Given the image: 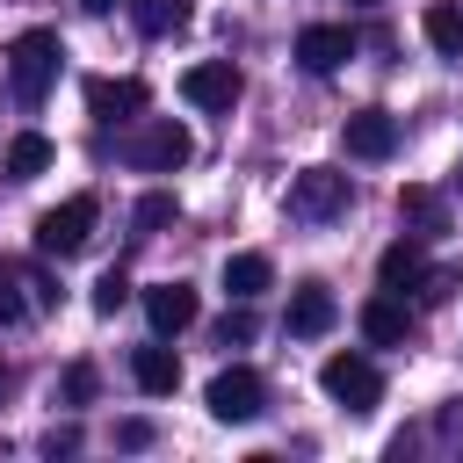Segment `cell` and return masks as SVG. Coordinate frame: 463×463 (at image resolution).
I'll list each match as a JSON object with an SVG mask.
<instances>
[{
    "mask_svg": "<svg viewBox=\"0 0 463 463\" xmlns=\"http://www.w3.org/2000/svg\"><path fill=\"white\" fill-rule=\"evenodd\" d=\"M268 275H275L268 253H232V260H224V289H232L239 304H253V297L268 289Z\"/></svg>",
    "mask_w": 463,
    "mask_h": 463,
    "instance_id": "17",
    "label": "cell"
},
{
    "mask_svg": "<svg viewBox=\"0 0 463 463\" xmlns=\"http://www.w3.org/2000/svg\"><path fill=\"white\" fill-rule=\"evenodd\" d=\"M137 109H145V80H87V116L130 123Z\"/></svg>",
    "mask_w": 463,
    "mask_h": 463,
    "instance_id": "12",
    "label": "cell"
},
{
    "mask_svg": "<svg viewBox=\"0 0 463 463\" xmlns=\"http://www.w3.org/2000/svg\"><path fill=\"white\" fill-rule=\"evenodd\" d=\"M14 318H22V282L0 275V326H14Z\"/></svg>",
    "mask_w": 463,
    "mask_h": 463,
    "instance_id": "27",
    "label": "cell"
},
{
    "mask_svg": "<svg viewBox=\"0 0 463 463\" xmlns=\"http://www.w3.org/2000/svg\"><path fill=\"white\" fill-rule=\"evenodd\" d=\"M318 383H326V398L347 405V412H376V398H383V376H376L369 354H326Z\"/></svg>",
    "mask_w": 463,
    "mask_h": 463,
    "instance_id": "4",
    "label": "cell"
},
{
    "mask_svg": "<svg viewBox=\"0 0 463 463\" xmlns=\"http://www.w3.org/2000/svg\"><path fill=\"white\" fill-rule=\"evenodd\" d=\"M130 224H137V232H159V224H174V188H152V195H137Z\"/></svg>",
    "mask_w": 463,
    "mask_h": 463,
    "instance_id": "21",
    "label": "cell"
},
{
    "mask_svg": "<svg viewBox=\"0 0 463 463\" xmlns=\"http://www.w3.org/2000/svg\"><path fill=\"white\" fill-rule=\"evenodd\" d=\"M87 239H94V195H65L58 210H43V217H36V253H51V260L80 253Z\"/></svg>",
    "mask_w": 463,
    "mask_h": 463,
    "instance_id": "5",
    "label": "cell"
},
{
    "mask_svg": "<svg viewBox=\"0 0 463 463\" xmlns=\"http://www.w3.org/2000/svg\"><path fill=\"white\" fill-rule=\"evenodd\" d=\"M65 405H94V369H87V362L65 369Z\"/></svg>",
    "mask_w": 463,
    "mask_h": 463,
    "instance_id": "26",
    "label": "cell"
},
{
    "mask_svg": "<svg viewBox=\"0 0 463 463\" xmlns=\"http://www.w3.org/2000/svg\"><path fill=\"white\" fill-rule=\"evenodd\" d=\"M58 36L51 29H22L14 43H7V87H14V101L22 109H36L43 94H51V80H58Z\"/></svg>",
    "mask_w": 463,
    "mask_h": 463,
    "instance_id": "1",
    "label": "cell"
},
{
    "mask_svg": "<svg viewBox=\"0 0 463 463\" xmlns=\"http://www.w3.org/2000/svg\"><path fill=\"white\" fill-rule=\"evenodd\" d=\"M420 29H427V43H434L441 58L463 65V7H456V0H434V7L420 14Z\"/></svg>",
    "mask_w": 463,
    "mask_h": 463,
    "instance_id": "16",
    "label": "cell"
},
{
    "mask_svg": "<svg viewBox=\"0 0 463 463\" xmlns=\"http://www.w3.org/2000/svg\"><path fill=\"white\" fill-rule=\"evenodd\" d=\"M354 7H376V0H354Z\"/></svg>",
    "mask_w": 463,
    "mask_h": 463,
    "instance_id": "30",
    "label": "cell"
},
{
    "mask_svg": "<svg viewBox=\"0 0 463 463\" xmlns=\"http://www.w3.org/2000/svg\"><path fill=\"white\" fill-rule=\"evenodd\" d=\"M116 441H123V449H145V441H152V427H145V420H123V427H116Z\"/></svg>",
    "mask_w": 463,
    "mask_h": 463,
    "instance_id": "28",
    "label": "cell"
},
{
    "mask_svg": "<svg viewBox=\"0 0 463 463\" xmlns=\"http://www.w3.org/2000/svg\"><path fill=\"white\" fill-rule=\"evenodd\" d=\"M412 289H420V304H449V297H456V268H427Z\"/></svg>",
    "mask_w": 463,
    "mask_h": 463,
    "instance_id": "24",
    "label": "cell"
},
{
    "mask_svg": "<svg viewBox=\"0 0 463 463\" xmlns=\"http://www.w3.org/2000/svg\"><path fill=\"white\" fill-rule=\"evenodd\" d=\"M297 58H304V72H340L354 58V29L347 22H311L297 36Z\"/></svg>",
    "mask_w": 463,
    "mask_h": 463,
    "instance_id": "8",
    "label": "cell"
},
{
    "mask_svg": "<svg viewBox=\"0 0 463 463\" xmlns=\"http://www.w3.org/2000/svg\"><path fill=\"white\" fill-rule=\"evenodd\" d=\"M434 441H441V449H449V456H456V449H463V398H449V405H441V412H434Z\"/></svg>",
    "mask_w": 463,
    "mask_h": 463,
    "instance_id": "23",
    "label": "cell"
},
{
    "mask_svg": "<svg viewBox=\"0 0 463 463\" xmlns=\"http://www.w3.org/2000/svg\"><path fill=\"white\" fill-rule=\"evenodd\" d=\"M340 137H347L354 159H391V152H398V116H391V109H354Z\"/></svg>",
    "mask_w": 463,
    "mask_h": 463,
    "instance_id": "9",
    "label": "cell"
},
{
    "mask_svg": "<svg viewBox=\"0 0 463 463\" xmlns=\"http://www.w3.org/2000/svg\"><path fill=\"white\" fill-rule=\"evenodd\" d=\"M376 275H383V289H412V282L427 275L420 239H391V246H383V260H376Z\"/></svg>",
    "mask_w": 463,
    "mask_h": 463,
    "instance_id": "15",
    "label": "cell"
},
{
    "mask_svg": "<svg viewBox=\"0 0 463 463\" xmlns=\"http://www.w3.org/2000/svg\"><path fill=\"white\" fill-rule=\"evenodd\" d=\"M340 210H347V174L304 166V174L289 181V217H297V224H326V217H340Z\"/></svg>",
    "mask_w": 463,
    "mask_h": 463,
    "instance_id": "6",
    "label": "cell"
},
{
    "mask_svg": "<svg viewBox=\"0 0 463 463\" xmlns=\"http://www.w3.org/2000/svg\"><path fill=\"white\" fill-rule=\"evenodd\" d=\"M188 152H195V137H188L174 116H152V123L123 145V159H130L137 174H174V166H188Z\"/></svg>",
    "mask_w": 463,
    "mask_h": 463,
    "instance_id": "3",
    "label": "cell"
},
{
    "mask_svg": "<svg viewBox=\"0 0 463 463\" xmlns=\"http://www.w3.org/2000/svg\"><path fill=\"white\" fill-rule=\"evenodd\" d=\"M80 7H87V14H109V7H116V0H80Z\"/></svg>",
    "mask_w": 463,
    "mask_h": 463,
    "instance_id": "29",
    "label": "cell"
},
{
    "mask_svg": "<svg viewBox=\"0 0 463 463\" xmlns=\"http://www.w3.org/2000/svg\"><path fill=\"white\" fill-rule=\"evenodd\" d=\"M239 87H246V80H239V65H232V58H203V65H188V72H181V94H188L195 109H232V101H239Z\"/></svg>",
    "mask_w": 463,
    "mask_h": 463,
    "instance_id": "7",
    "label": "cell"
},
{
    "mask_svg": "<svg viewBox=\"0 0 463 463\" xmlns=\"http://www.w3.org/2000/svg\"><path fill=\"white\" fill-rule=\"evenodd\" d=\"M123 304H130V275H123V268H101V282H94V311L116 318Z\"/></svg>",
    "mask_w": 463,
    "mask_h": 463,
    "instance_id": "22",
    "label": "cell"
},
{
    "mask_svg": "<svg viewBox=\"0 0 463 463\" xmlns=\"http://www.w3.org/2000/svg\"><path fill=\"white\" fill-rule=\"evenodd\" d=\"M362 340H369V347H405V340H412V311L398 304V289H376V297L362 304Z\"/></svg>",
    "mask_w": 463,
    "mask_h": 463,
    "instance_id": "11",
    "label": "cell"
},
{
    "mask_svg": "<svg viewBox=\"0 0 463 463\" xmlns=\"http://www.w3.org/2000/svg\"><path fill=\"white\" fill-rule=\"evenodd\" d=\"M203 405H210V420H224V427H246V420H260V405H268V383H260L246 362H232V369H217V376H210Z\"/></svg>",
    "mask_w": 463,
    "mask_h": 463,
    "instance_id": "2",
    "label": "cell"
},
{
    "mask_svg": "<svg viewBox=\"0 0 463 463\" xmlns=\"http://www.w3.org/2000/svg\"><path fill=\"white\" fill-rule=\"evenodd\" d=\"M398 217H412L420 232H441V195L434 188H405L398 195Z\"/></svg>",
    "mask_w": 463,
    "mask_h": 463,
    "instance_id": "20",
    "label": "cell"
},
{
    "mask_svg": "<svg viewBox=\"0 0 463 463\" xmlns=\"http://www.w3.org/2000/svg\"><path fill=\"white\" fill-rule=\"evenodd\" d=\"M51 166V137L43 130H22L14 145H7V181H36Z\"/></svg>",
    "mask_w": 463,
    "mask_h": 463,
    "instance_id": "18",
    "label": "cell"
},
{
    "mask_svg": "<svg viewBox=\"0 0 463 463\" xmlns=\"http://www.w3.org/2000/svg\"><path fill=\"white\" fill-rule=\"evenodd\" d=\"M130 376H137V391H145V398H166V391L181 383V354L152 340V347H137V354H130Z\"/></svg>",
    "mask_w": 463,
    "mask_h": 463,
    "instance_id": "14",
    "label": "cell"
},
{
    "mask_svg": "<svg viewBox=\"0 0 463 463\" xmlns=\"http://www.w3.org/2000/svg\"><path fill=\"white\" fill-rule=\"evenodd\" d=\"M130 14H137L145 36H174L188 22V0H130Z\"/></svg>",
    "mask_w": 463,
    "mask_h": 463,
    "instance_id": "19",
    "label": "cell"
},
{
    "mask_svg": "<svg viewBox=\"0 0 463 463\" xmlns=\"http://www.w3.org/2000/svg\"><path fill=\"white\" fill-rule=\"evenodd\" d=\"M217 340H224V347H246V340H253V311H246V304H232V311L217 318Z\"/></svg>",
    "mask_w": 463,
    "mask_h": 463,
    "instance_id": "25",
    "label": "cell"
},
{
    "mask_svg": "<svg viewBox=\"0 0 463 463\" xmlns=\"http://www.w3.org/2000/svg\"><path fill=\"white\" fill-rule=\"evenodd\" d=\"M333 318H340V304H333V289H326V282H304V289L289 297V333H297V340L333 333Z\"/></svg>",
    "mask_w": 463,
    "mask_h": 463,
    "instance_id": "13",
    "label": "cell"
},
{
    "mask_svg": "<svg viewBox=\"0 0 463 463\" xmlns=\"http://www.w3.org/2000/svg\"><path fill=\"white\" fill-rule=\"evenodd\" d=\"M145 318H152L159 340L188 333V326H195V289H188V282H152V289H145Z\"/></svg>",
    "mask_w": 463,
    "mask_h": 463,
    "instance_id": "10",
    "label": "cell"
},
{
    "mask_svg": "<svg viewBox=\"0 0 463 463\" xmlns=\"http://www.w3.org/2000/svg\"><path fill=\"white\" fill-rule=\"evenodd\" d=\"M0 383H7V369H0Z\"/></svg>",
    "mask_w": 463,
    "mask_h": 463,
    "instance_id": "31",
    "label": "cell"
}]
</instances>
